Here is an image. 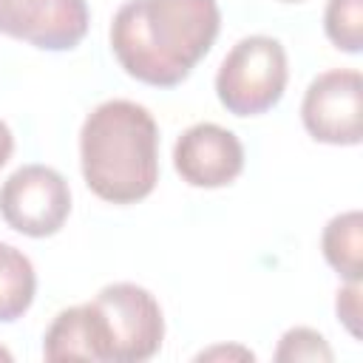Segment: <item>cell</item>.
<instances>
[{
  "label": "cell",
  "instance_id": "1",
  "mask_svg": "<svg viewBox=\"0 0 363 363\" xmlns=\"http://www.w3.org/2000/svg\"><path fill=\"white\" fill-rule=\"evenodd\" d=\"M218 28L216 0H128L111 23V48L133 79L173 88L207 57Z\"/></svg>",
  "mask_w": 363,
  "mask_h": 363
},
{
  "label": "cell",
  "instance_id": "2",
  "mask_svg": "<svg viewBox=\"0 0 363 363\" xmlns=\"http://www.w3.org/2000/svg\"><path fill=\"white\" fill-rule=\"evenodd\" d=\"M85 184L111 204H133L159 182V128L147 108L130 99L96 105L79 130Z\"/></svg>",
  "mask_w": 363,
  "mask_h": 363
},
{
  "label": "cell",
  "instance_id": "3",
  "mask_svg": "<svg viewBox=\"0 0 363 363\" xmlns=\"http://www.w3.org/2000/svg\"><path fill=\"white\" fill-rule=\"evenodd\" d=\"M96 332L102 363H142L150 360L164 337V318L159 301L136 284H108L88 301Z\"/></svg>",
  "mask_w": 363,
  "mask_h": 363
},
{
  "label": "cell",
  "instance_id": "4",
  "mask_svg": "<svg viewBox=\"0 0 363 363\" xmlns=\"http://www.w3.org/2000/svg\"><path fill=\"white\" fill-rule=\"evenodd\" d=\"M289 79L286 51L275 37L250 34L238 40L216 74L218 102L235 116H258L278 105Z\"/></svg>",
  "mask_w": 363,
  "mask_h": 363
},
{
  "label": "cell",
  "instance_id": "5",
  "mask_svg": "<svg viewBox=\"0 0 363 363\" xmlns=\"http://www.w3.org/2000/svg\"><path fill=\"white\" fill-rule=\"evenodd\" d=\"M71 213L68 182L45 164H23L0 187L3 221L31 238L54 235Z\"/></svg>",
  "mask_w": 363,
  "mask_h": 363
},
{
  "label": "cell",
  "instance_id": "6",
  "mask_svg": "<svg viewBox=\"0 0 363 363\" xmlns=\"http://www.w3.org/2000/svg\"><path fill=\"white\" fill-rule=\"evenodd\" d=\"M301 119L312 139L357 145L363 136V79L354 68L318 74L301 102Z\"/></svg>",
  "mask_w": 363,
  "mask_h": 363
},
{
  "label": "cell",
  "instance_id": "7",
  "mask_svg": "<svg viewBox=\"0 0 363 363\" xmlns=\"http://www.w3.org/2000/svg\"><path fill=\"white\" fill-rule=\"evenodd\" d=\"M88 31L85 0H0V34L43 51H68Z\"/></svg>",
  "mask_w": 363,
  "mask_h": 363
},
{
  "label": "cell",
  "instance_id": "8",
  "mask_svg": "<svg viewBox=\"0 0 363 363\" xmlns=\"http://www.w3.org/2000/svg\"><path fill=\"white\" fill-rule=\"evenodd\" d=\"M173 164L190 187H224L241 173L244 147L233 130L216 122H199L179 136Z\"/></svg>",
  "mask_w": 363,
  "mask_h": 363
},
{
  "label": "cell",
  "instance_id": "9",
  "mask_svg": "<svg viewBox=\"0 0 363 363\" xmlns=\"http://www.w3.org/2000/svg\"><path fill=\"white\" fill-rule=\"evenodd\" d=\"M43 354L45 360H102L99 332L88 303L62 309L51 320L43 337Z\"/></svg>",
  "mask_w": 363,
  "mask_h": 363
},
{
  "label": "cell",
  "instance_id": "10",
  "mask_svg": "<svg viewBox=\"0 0 363 363\" xmlns=\"http://www.w3.org/2000/svg\"><path fill=\"white\" fill-rule=\"evenodd\" d=\"M326 264L346 278L349 284H360L363 272V216L360 210H349L335 216L320 235Z\"/></svg>",
  "mask_w": 363,
  "mask_h": 363
},
{
  "label": "cell",
  "instance_id": "11",
  "mask_svg": "<svg viewBox=\"0 0 363 363\" xmlns=\"http://www.w3.org/2000/svg\"><path fill=\"white\" fill-rule=\"evenodd\" d=\"M37 275L31 261L11 244H0V323L17 320L34 301Z\"/></svg>",
  "mask_w": 363,
  "mask_h": 363
},
{
  "label": "cell",
  "instance_id": "12",
  "mask_svg": "<svg viewBox=\"0 0 363 363\" xmlns=\"http://www.w3.org/2000/svg\"><path fill=\"white\" fill-rule=\"evenodd\" d=\"M323 28L335 48L357 54L363 48V0H329L323 11Z\"/></svg>",
  "mask_w": 363,
  "mask_h": 363
},
{
  "label": "cell",
  "instance_id": "13",
  "mask_svg": "<svg viewBox=\"0 0 363 363\" xmlns=\"http://www.w3.org/2000/svg\"><path fill=\"white\" fill-rule=\"evenodd\" d=\"M332 349L326 343V337L315 329L306 326H295L289 332H284L278 349H275V360L281 363H295V360H332Z\"/></svg>",
  "mask_w": 363,
  "mask_h": 363
},
{
  "label": "cell",
  "instance_id": "14",
  "mask_svg": "<svg viewBox=\"0 0 363 363\" xmlns=\"http://www.w3.org/2000/svg\"><path fill=\"white\" fill-rule=\"evenodd\" d=\"M335 309H337V318L343 320V326L357 337L360 335V329H357V318H360V284H349V286L337 289Z\"/></svg>",
  "mask_w": 363,
  "mask_h": 363
},
{
  "label": "cell",
  "instance_id": "15",
  "mask_svg": "<svg viewBox=\"0 0 363 363\" xmlns=\"http://www.w3.org/2000/svg\"><path fill=\"white\" fill-rule=\"evenodd\" d=\"M241 357V360H252V352L250 349H241V346H235V349H224V346H216V349H207V352H201L196 360H213V357Z\"/></svg>",
  "mask_w": 363,
  "mask_h": 363
},
{
  "label": "cell",
  "instance_id": "16",
  "mask_svg": "<svg viewBox=\"0 0 363 363\" xmlns=\"http://www.w3.org/2000/svg\"><path fill=\"white\" fill-rule=\"evenodd\" d=\"M11 150H14V136H11V130H9V125L0 119V167L9 162V156H11Z\"/></svg>",
  "mask_w": 363,
  "mask_h": 363
},
{
  "label": "cell",
  "instance_id": "17",
  "mask_svg": "<svg viewBox=\"0 0 363 363\" xmlns=\"http://www.w3.org/2000/svg\"><path fill=\"white\" fill-rule=\"evenodd\" d=\"M0 360H6V363L11 360V352H9V349H3V346H0Z\"/></svg>",
  "mask_w": 363,
  "mask_h": 363
},
{
  "label": "cell",
  "instance_id": "18",
  "mask_svg": "<svg viewBox=\"0 0 363 363\" xmlns=\"http://www.w3.org/2000/svg\"><path fill=\"white\" fill-rule=\"evenodd\" d=\"M284 3H301V0H284Z\"/></svg>",
  "mask_w": 363,
  "mask_h": 363
}]
</instances>
